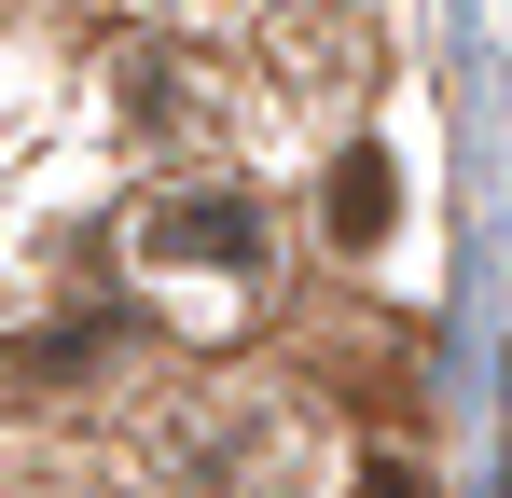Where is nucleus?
I'll return each instance as SVG.
<instances>
[{"label": "nucleus", "instance_id": "7ed1b4c3", "mask_svg": "<svg viewBox=\"0 0 512 498\" xmlns=\"http://www.w3.org/2000/svg\"><path fill=\"white\" fill-rule=\"evenodd\" d=\"M360 498H429V471L416 457H360Z\"/></svg>", "mask_w": 512, "mask_h": 498}, {"label": "nucleus", "instance_id": "f03ea898", "mask_svg": "<svg viewBox=\"0 0 512 498\" xmlns=\"http://www.w3.org/2000/svg\"><path fill=\"white\" fill-rule=\"evenodd\" d=\"M333 236H360V249L388 236V153H346L333 166Z\"/></svg>", "mask_w": 512, "mask_h": 498}, {"label": "nucleus", "instance_id": "f257e3e1", "mask_svg": "<svg viewBox=\"0 0 512 498\" xmlns=\"http://www.w3.org/2000/svg\"><path fill=\"white\" fill-rule=\"evenodd\" d=\"M139 236H153V263H250V249H263V208H250V194H167Z\"/></svg>", "mask_w": 512, "mask_h": 498}]
</instances>
